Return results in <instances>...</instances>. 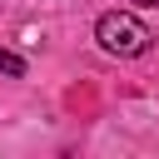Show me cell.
I'll return each mask as SVG.
<instances>
[{
  "label": "cell",
  "instance_id": "2",
  "mask_svg": "<svg viewBox=\"0 0 159 159\" xmlns=\"http://www.w3.org/2000/svg\"><path fill=\"white\" fill-rule=\"evenodd\" d=\"M0 75L20 80V75H25V60H20V55H10V50H0Z\"/></svg>",
  "mask_w": 159,
  "mask_h": 159
},
{
  "label": "cell",
  "instance_id": "1",
  "mask_svg": "<svg viewBox=\"0 0 159 159\" xmlns=\"http://www.w3.org/2000/svg\"><path fill=\"white\" fill-rule=\"evenodd\" d=\"M94 40H99L104 55H119V60H139V55L154 45L149 25H144L139 15H129V10H104V15L94 20Z\"/></svg>",
  "mask_w": 159,
  "mask_h": 159
},
{
  "label": "cell",
  "instance_id": "3",
  "mask_svg": "<svg viewBox=\"0 0 159 159\" xmlns=\"http://www.w3.org/2000/svg\"><path fill=\"white\" fill-rule=\"evenodd\" d=\"M134 5H144V10H159V0H134Z\"/></svg>",
  "mask_w": 159,
  "mask_h": 159
}]
</instances>
